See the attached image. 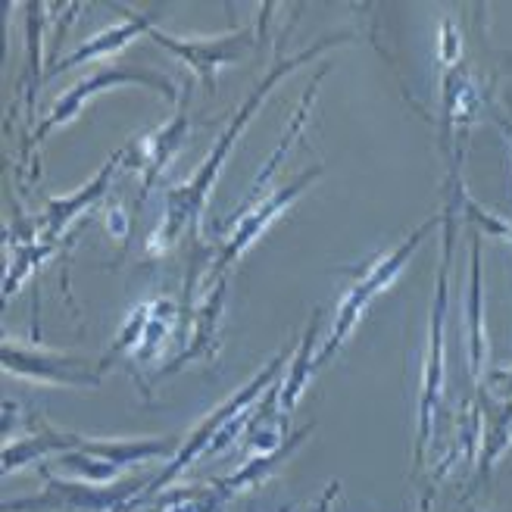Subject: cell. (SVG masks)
I'll return each instance as SVG.
<instances>
[{
    "label": "cell",
    "instance_id": "4fadbf2b",
    "mask_svg": "<svg viewBox=\"0 0 512 512\" xmlns=\"http://www.w3.org/2000/svg\"><path fill=\"white\" fill-rule=\"evenodd\" d=\"M331 72V63H322V69L313 75L310 79V85H306V91H303V97H300V104H297V113H294V119H291V125L285 128V135L278 138V147L272 150V157L263 163V169L256 172V178H253V185H250V194L244 197V203L238 207V213H235V222L247 213V210H253L256 203L260 200H266V188L272 185V178H275V172H278V166H281V160L288 157V150H291V144L303 135V128H306V122H310V113H313V100H316V94H319V85H322V79Z\"/></svg>",
    "mask_w": 512,
    "mask_h": 512
},
{
    "label": "cell",
    "instance_id": "52a82bcc",
    "mask_svg": "<svg viewBox=\"0 0 512 512\" xmlns=\"http://www.w3.org/2000/svg\"><path fill=\"white\" fill-rule=\"evenodd\" d=\"M322 175V166H313V169H306V172H300L294 182H288L285 188H278L275 194H269L266 200H260L256 203L253 210H247L238 222H235V232L228 235V241L222 244V250L216 253V260L207 266V285H216V281H225V275H228V269H232L241 256L260 241L263 235H266V228L285 213L294 200H300L303 197V191L310 188L316 178Z\"/></svg>",
    "mask_w": 512,
    "mask_h": 512
},
{
    "label": "cell",
    "instance_id": "4316f807",
    "mask_svg": "<svg viewBox=\"0 0 512 512\" xmlns=\"http://www.w3.org/2000/svg\"><path fill=\"white\" fill-rule=\"evenodd\" d=\"M463 213H466L469 222H475V225L481 228V235H494V238L512 241V225L503 222V219H497V216L488 213V210H481L469 194H463Z\"/></svg>",
    "mask_w": 512,
    "mask_h": 512
},
{
    "label": "cell",
    "instance_id": "f1b7e54d",
    "mask_svg": "<svg viewBox=\"0 0 512 512\" xmlns=\"http://www.w3.org/2000/svg\"><path fill=\"white\" fill-rule=\"evenodd\" d=\"M484 381L491 384L494 394H497L500 400H509V403H512V366H509V369L488 372V375H484Z\"/></svg>",
    "mask_w": 512,
    "mask_h": 512
},
{
    "label": "cell",
    "instance_id": "44dd1931",
    "mask_svg": "<svg viewBox=\"0 0 512 512\" xmlns=\"http://www.w3.org/2000/svg\"><path fill=\"white\" fill-rule=\"evenodd\" d=\"M150 303H153V310H150V322H147V331H144V341H141V347L132 356L138 366H153V363L160 360V356L166 353L169 338H172V328L178 325V319H182L178 306L169 297H153Z\"/></svg>",
    "mask_w": 512,
    "mask_h": 512
},
{
    "label": "cell",
    "instance_id": "7c38bea8",
    "mask_svg": "<svg viewBox=\"0 0 512 512\" xmlns=\"http://www.w3.org/2000/svg\"><path fill=\"white\" fill-rule=\"evenodd\" d=\"M113 10L125 13V19H122L119 25H113V29L100 32V35L88 38L85 44H79V47H75L72 54H66L57 66H50V69L44 72V79H54V75H60V72H66V69H72V66H85V63H91V60H104V57L116 54V50H122L128 41H135V38L147 35V32L153 29V25H157V19H160V16H153V13H132V10H125L122 4H119V7L113 4Z\"/></svg>",
    "mask_w": 512,
    "mask_h": 512
},
{
    "label": "cell",
    "instance_id": "484cf974",
    "mask_svg": "<svg viewBox=\"0 0 512 512\" xmlns=\"http://www.w3.org/2000/svg\"><path fill=\"white\" fill-rule=\"evenodd\" d=\"M57 250V244H44V241H29V244H16V256L7 266V275H4V300H10L19 285L25 278H29L44 260H50Z\"/></svg>",
    "mask_w": 512,
    "mask_h": 512
},
{
    "label": "cell",
    "instance_id": "cb8c5ba5",
    "mask_svg": "<svg viewBox=\"0 0 512 512\" xmlns=\"http://www.w3.org/2000/svg\"><path fill=\"white\" fill-rule=\"evenodd\" d=\"M47 466H60L66 475H75L79 481H88V484H113L116 475L122 472L119 466L107 463V459H100V456H91L82 447L60 453L57 459H50Z\"/></svg>",
    "mask_w": 512,
    "mask_h": 512
},
{
    "label": "cell",
    "instance_id": "8992f818",
    "mask_svg": "<svg viewBox=\"0 0 512 512\" xmlns=\"http://www.w3.org/2000/svg\"><path fill=\"white\" fill-rule=\"evenodd\" d=\"M125 85H141V88H150L163 94L169 104H178V97H182V88H178L169 75L157 72V69H128V66H113V69H100L94 75H88V79L75 82L69 91H63L57 97V104L50 107V113L38 122V128L32 132L29 138V150H38V144L50 135L57 132L60 125H69L82 116V110L88 107V100H94L97 94H104L110 88H125Z\"/></svg>",
    "mask_w": 512,
    "mask_h": 512
},
{
    "label": "cell",
    "instance_id": "f546056e",
    "mask_svg": "<svg viewBox=\"0 0 512 512\" xmlns=\"http://www.w3.org/2000/svg\"><path fill=\"white\" fill-rule=\"evenodd\" d=\"M107 225H110V235H113L116 241H125V238H128V216H125L122 207H113V210H110Z\"/></svg>",
    "mask_w": 512,
    "mask_h": 512
},
{
    "label": "cell",
    "instance_id": "603a6c76",
    "mask_svg": "<svg viewBox=\"0 0 512 512\" xmlns=\"http://www.w3.org/2000/svg\"><path fill=\"white\" fill-rule=\"evenodd\" d=\"M32 16L25 19V35H29V54H25V75H22V91H25V110H29V119L35 116V97L38 88L44 82L41 75V25H44V7L41 4H25Z\"/></svg>",
    "mask_w": 512,
    "mask_h": 512
},
{
    "label": "cell",
    "instance_id": "1f68e13d",
    "mask_svg": "<svg viewBox=\"0 0 512 512\" xmlns=\"http://www.w3.org/2000/svg\"><path fill=\"white\" fill-rule=\"evenodd\" d=\"M509 141H512V138H509Z\"/></svg>",
    "mask_w": 512,
    "mask_h": 512
},
{
    "label": "cell",
    "instance_id": "e0dca14e",
    "mask_svg": "<svg viewBox=\"0 0 512 512\" xmlns=\"http://www.w3.org/2000/svg\"><path fill=\"white\" fill-rule=\"evenodd\" d=\"M481 406V444H478V459H475V481H472V494L491 478L497 459L509 450L512 444V403L503 400L500 406Z\"/></svg>",
    "mask_w": 512,
    "mask_h": 512
},
{
    "label": "cell",
    "instance_id": "8fae6325",
    "mask_svg": "<svg viewBox=\"0 0 512 512\" xmlns=\"http://www.w3.org/2000/svg\"><path fill=\"white\" fill-rule=\"evenodd\" d=\"M119 166H122V153L116 150L113 157H110L104 166H100V172L91 178L88 185H82L79 191L69 194V197H50L44 216L38 219V241H44V244H57V238L66 232V228H69L75 219L85 216L91 207H97V203L110 194L113 175H116Z\"/></svg>",
    "mask_w": 512,
    "mask_h": 512
},
{
    "label": "cell",
    "instance_id": "ac0fdd59",
    "mask_svg": "<svg viewBox=\"0 0 512 512\" xmlns=\"http://www.w3.org/2000/svg\"><path fill=\"white\" fill-rule=\"evenodd\" d=\"M481 110V91L475 88L472 75L463 63H456L447 69L444 75V135H447V144L456 132H463V128L478 116Z\"/></svg>",
    "mask_w": 512,
    "mask_h": 512
},
{
    "label": "cell",
    "instance_id": "d4e9b609",
    "mask_svg": "<svg viewBox=\"0 0 512 512\" xmlns=\"http://www.w3.org/2000/svg\"><path fill=\"white\" fill-rule=\"evenodd\" d=\"M150 310H153V303L147 300V303L135 306V310L128 313V319L122 322V328H119V335H116L113 347L104 353V360L97 363L100 372L113 369V363L122 360V356H135V350H138L141 341H144V331H147V322H150Z\"/></svg>",
    "mask_w": 512,
    "mask_h": 512
},
{
    "label": "cell",
    "instance_id": "4dcf8cb0",
    "mask_svg": "<svg viewBox=\"0 0 512 512\" xmlns=\"http://www.w3.org/2000/svg\"><path fill=\"white\" fill-rule=\"evenodd\" d=\"M338 491H341V484H338V481H331L328 488H325V494L319 497V503H316V509H313V512H331V503H335Z\"/></svg>",
    "mask_w": 512,
    "mask_h": 512
},
{
    "label": "cell",
    "instance_id": "83f0119b",
    "mask_svg": "<svg viewBox=\"0 0 512 512\" xmlns=\"http://www.w3.org/2000/svg\"><path fill=\"white\" fill-rule=\"evenodd\" d=\"M459 54H463V38H459V29L453 19L441 22V63L450 69L459 63Z\"/></svg>",
    "mask_w": 512,
    "mask_h": 512
},
{
    "label": "cell",
    "instance_id": "9a60e30c",
    "mask_svg": "<svg viewBox=\"0 0 512 512\" xmlns=\"http://www.w3.org/2000/svg\"><path fill=\"white\" fill-rule=\"evenodd\" d=\"M466 350L469 375L481 381L488 375V328H484V288H481V232L472 235V269L466 294Z\"/></svg>",
    "mask_w": 512,
    "mask_h": 512
},
{
    "label": "cell",
    "instance_id": "30bf717a",
    "mask_svg": "<svg viewBox=\"0 0 512 512\" xmlns=\"http://www.w3.org/2000/svg\"><path fill=\"white\" fill-rule=\"evenodd\" d=\"M191 132V116L185 110H178L169 122H163L160 128H153L150 135L128 141L119 153H122V166L128 169H141V197L138 203L147 200V191L160 182V175L169 169V163L175 160V153L185 147Z\"/></svg>",
    "mask_w": 512,
    "mask_h": 512
},
{
    "label": "cell",
    "instance_id": "ba28073f",
    "mask_svg": "<svg viewBox=\"0 0 512 512\" xmlns=\"http://www.w3.org/2000/svg\"><path fill=\"white\" fill-rule=\"evenodd\" d=\"M147 38L157 41L172 57L182 60L207 91H216V75L222 66L241 63L250 50L260 44V32L256 29H232L228 35H219V38H178V35L163 32L160 25H153Z\"/></svg>",
    "mask_w": 512,
    "mask_h": 512
},
{
    "label": "cell",
    "instance_id": "7402d4cb",
    "mask_svg": "<svg viewBox=\"0 0 512 512\" xmlns=\"http://www.w3.org/2000/svg\"><path fill=\"white\" fill-rule=\"evenodd\" d=\"M232 500L219 484H194V488H166L160 497H153L147 512H222Z\"/></svg>",
    "mask_w": 512,
    "mask_h": 512
},
{
    "label": "cell",
    "instance_id": "9c48e42d",
    "mask_svg": "<svg viewBox=\"0 0 512 512\" xmlns=\"http://www.w3.org/2000/svg\"><path fill=\"white\" fill-rule=\"evenodd\" d=\"M0 363H4L7 375L32 378L38 384H63V388H97L100 369H91L82 356H66V353H50L44 347H25L13 344L10 338L0 347Z\"/></svg>",
    "mask_w": 512,
    "mask_h": 512
},
{
    "label": "cell",
    "instance_id": "6da1fadb",
    "mask_svg": "<svg viewBox=\"0 0 512 512\" xmlns=\"http://www.w3.org/2000/svg\"><path fill=\"white\" fill-rule=\"evenodd\" d=\"M347 41H353L350 32H344V35H328V38L316 41L313 47H306V50H300V54H294L291 60H288V57H281V54L275 57V63L269 66V72L263 75L260 82L253 85V91H250V97L241 104V110L232 116V122L225 125V132L216 138V144H213V150H210V157L200 163V169L194 172L191 182L178 185V188H172V191L166 194V203H163V222H160V228H157V232H153L150 241H147V253H150V256L166 253V250L178 241V235H182L188 225H197V219H200L203 207H207L210 191H213V185H216V178H219L225 160L232 157V150H235L238 138L247 132V125H250L253 113L263 107V100L272 94V88H275L281 79H285L288 72H294L297 66L316 60V57L322 54V50L338 47V44H347Z\"/></svg>",
    "mask_w": 512,
    "mask_h": 512
},
{
    "label": "cell",
    "instance_id": "277c9868",
    "mask_svg": "<svg viewBox=\"0 0 512 512\" xmlns=\"http://www.w3.org/2000/svg\"><path fill=\"white\" fill-rule=\"evenodd\" d=\"M44 491L35 497L7 500L4 512H132L141 506V497L153 478H128L113 484H88V481H66L41 466Z\"/></svg>",
    "mask_w": 512,
    "mask_h": 512
},
{
    "label": "cell",
    "instance_id": "5bb4252c",
    "mask_svg": "<svg viewBox=\"0 0 512 512\" xmlns=\"http://www.w3.org/2000/svg\"><path fill=\"white\" fill-rule=\"evenodd\" d=\"M222 306H225V281H216V285H207V297L194 310L191 319V331H188V341L185 350L175 356L172 366L166 372H178L185 369L194 360H213V353L219 347V319H222ZM160 372V375H166Z\"/></svg>",
    "mask_w": 512,
    "mask_h": 512
},
{
    "label": "cell",
    "instance_id": "5b68a950",
    "mask_svg": "<svg viewBox=\"0 0 512 512\" xmlns=\"http://www.w3.org/2000/svg\"><path fill=\"white\" fill-rule=\"evenodd\" d=\"M288 350H281L275 360H269L266 363V369H260L256 372L244 388L235 394V397H228L216 413H210L207 419H203L197 428H194V434L188 441H182V447H178L175 453H172V459H169V466L153 478L150 484H147V491H144V497H141V506L147 503V500H153V497H160L169 484L182 475L188 466H194L200 456H210V447H213V441H216V434L222 431V425L232 419V416H238V413H244L247 406H253V403H260V397H263V391H269L272 384L278 381V375H281V369H285V363H288Z\"/></svg>",
    "mask_w": 512,
    "mask_h": 512
},
{
    "label": "cell",
    "instance_id": "d6986e66",
    "mask_svg": "<svg viewBox=\"0 0 512 512\" xmlns=\"http://www.w3.org/2000/svg\"><path fill=\"white\" fill-rule=\"evenodd\" d=\"M316 341H319V313L310 319V325H306V335H303L297 353L291 356L285 381H281L278 406H281V413H285L288 419L294 416V409H297V403H300V397L306 391V384H310V378L319 372L316 369Z\"/></svg>",
    "mask_w": 512,
    "mask_h": 512
},
{
    "label": "cell",
    "instance_id": "7a4b0ae2",
    "mask_svg": "<svg viewBox=\"0 0 512 512\" xmlns=\"http://www.w3.org/2000/svg\"><path fill=\"white\" fill-rule=\"evenodd\" d=\"M450 200L441 216L444 228V256L438 269V285H434V303H431V319H428V344L422 356V381H419V441H416V463L422 466L425 450L438 428L441 403H444V322H447V303H450V269H453V253H456V210L463 207V182L459 175L447 178Z\"/></svg>",
    "mask_w": 512,
    "mask_h": 512
},
{
    "label": "cell",
    "instance_id": "3957f363",
    "mask_svg": "<svg viewBox=\"0 0 512 512\" xmlns=\"http://www.w3.org/2000/svg\"><path fill=\"white\" fill-rule=\"evenodd\" d=\"M438 225H441V216H431L428 222H422L416 228V232H409L394 250H388L384 256H378L375 263H369V269L356 272V281L350 285V291L344 294V300L338 303V316H335V322H331L328 338H325V344H322V350L316 356V369H322V366L331 363V356H335L347 344V338L356 331V325L363 322V316H366L369 306L375 303V297H381L384 291L394 285L397 275L403 272V266L409 263V256L419 250V244Z\"/></svg>",
    "mask_w": 512,
    "mask_h": 512
},
{
    "label": "cell",
    "instance_id": "ffe728a7",
    "mask_svg": "<svg viewBox=\"0 0 512 512\" xmlns=\"http://www.w3.org/2000/svg\"><path fill=\"white\" fill-rule=\"evenodd\" d=\"M313 428H316V425L300 428L297 434H291V438L285 441V447H278V450H272V453H266V456H250L235 475H225V478H219L216 484H219V488H222L228 497H235V494H241V491H247V488H256V484L266 481V478H269L281 463H285V459H288L306 438H310Z\"/></svg>",
    "mask_w": 512,
    "mask_h": 512
},
{
    "label": "cell",
    "instance_id": "2e32d148",
    "mask_svg": "<svg viewBox=\"0 0 512 512\" xmlns=\"http://www.w3.org/2000/svg\"><path fill=\"white\" fill-rule=\"evenodd\" d=\"M32 425H35V431L29 434V438H19L16 444L4 447V475L22 472L25 466L44 463V459H57L60 453L79 447L82 434L57 431V428H50L44 419H32Z\"/></svg>",
    "mask_w": 512,
    "mask_h": 512
}]
</instances>
